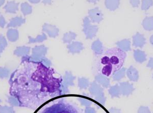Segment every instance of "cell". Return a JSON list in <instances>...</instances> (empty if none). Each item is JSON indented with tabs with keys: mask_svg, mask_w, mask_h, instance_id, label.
Wrapping results in <instances>:
<instances>
[{
	"mask_svg": "<svg viewBox=\"0 0 153 113\" xmlns=\"http://www.w3.org/2000/svg\"><path fill=\"white\" fill-rule=\"evenodd\" d=\"M62 78L40 62H25L11 75L9 94L19 106L35 110L60 95Z\"/></svg>",
	"mask_w": 153,
	"mask_h": 113,
	"instance_id": "1",
	"label": "cell"
},
{
	"mask_svg": "<svg viewBox=\"0 0 153 113\" xmlns=\"http://www.w3.org/2000/svg\"><path fill=\"white\" fill-rule=\"evenodd\" d=\"M104 54L108 56L110 63L113 67V73L114 74L123 66L127 54L122 49L117 47L108 49Z\"/></svg>",
	"mask_w": 153,
	"mask_h": 113,
	"instance_id": "2",
	"label": "cell"
},
{
	"mask_svg": "<svg viewBox=\"0 0 153 113\" xmlns=\"http://www.w3.org/2000/svg\"><path fill=\"white\" fill-rule=\"evenodd\" d=\"M42 113H83L76 106L68 101L61 100L44 109Z\"/></svg>",
	"mask_w": 153,
	"mask_h": 113,
	"instance_id": "3",
	"label": "cell"
},
{
	"mask_svg": "<svg viewBox=\"0 0 153 113\" xmlns=\"http://www.w3.org/2000/svg\"><path fill=\"white\" fill-rule=\"evenodd\" d=\"M98 69L100 73L107 78H109L114 74L112 66L106 54H103L100 58L98 63Z\"/></svg>",
	"mask_w": 153,
	"mask_h": 113,
	"instance_id": "4",
	"label": "cell"
},
{
	"mask_svg": "<svg viewBox=\"0 0 153 113\" xmlns=\"http://www.w3.org/2000/svg\"><path fill=\"white\" fill-rule=\"evenodd\" d=\"M143 27L145 30L152 31L153 30V17H146L143 21Z\"/></svg>",
	"mask_w": 153,
	"mask_h": 113,
	"instance_id": "5",
	"label": "cell"
},
{
	"mask_svg": "<svg viewBox=\"0 0 153 113\" xmlns=\"http://www.w3.org/2000/svg\"><path fill=\"white\" fill-rule=\"evenodd\" d=\"M135 54L136 59L137 62L143 63L146 60V55L144 52L137 50V51H135Z\"/></svg>",
	"mask_w": 153,
	"mask_h": 113,
	"instance_id": "6",
	"label": "cell"
},
{
	"mask_svg": "<svg viewBox=\"0 0 153 113\" xmlns=\"http://www.w3.org/2000/svg\"><path fill=\"white\" fill-rule=\"evenodd\" d=\"M136 37L138 41H137L136 45L138 47H143L146 44V39L143 35L140 34L139 33H137L136 35Z\"/></svg>",
	"mask_w": 153,
	"mask_h": 113,
	"instance_id": "7",
	"label": "cell"
},
{
	"mask_svg": "<svg viewBox=\"0 0 153 113\" xmlns=\"http://www.w3.org/2000/svg\"><path fill=\"white\" fill-rule=\"evenodd\" d=\"M153 5V0H143L141 9L143 10H147Z\"/></svg>",
	"mask_w": 153,
	"mask_h": 113,
	"instance_id": "8",
	"label": "cell"
},
{
	"mask_svg": "<svg viewBox=\"0 0 153 113\" xmlns=\"http://www.w3.org/2000/svg\"><path fill=\"white\" fill-rule=\"evenodd\" d=\"M138 113H151V112L148 107L142 106L139 109Z\"/></svg>",
	"mask_w": 153,
	"mask_h": 113,
	"instance_id": "9",
	"label": "cell"
},
{
	"mask_svg": "<svg viewBox=\"0 0 153 113\" xmlns=\"http://www.w3.org/2000/svg\"><path fill=\"white\" fill-rule=\"evenodd\" d=\"M147 67L149 68H151V69H153V57L151 58L150 59V60L148 62V65H147Z\"/></svg>",
	"mask_w": 153,
	"mask_h": 113,
	"instance_id": "10",
	"label": "cell"
},
{
	"mask_svg": "<svg viewBox=\"0 0 153 113\" xmlns=\"http://www.w3.org/2000/svg\"><path fill=\"white\" fill-rule=\"evenodd\" d=\"M131 3L134 7H137L139 5L140 0H131Z\"/></svg>",
	"mask_w": 153,
	"mask_h": 113,
	"instance_id": "11",
	"label": "cell"
},
{
	"mask_svg": "<svg viewBox=\"0 0 153 113\" xmlns=\"http://www.w3.org/2000/svg\"><path fill=\"white\" fill-rule=\"evenodd\" d=\"M150 42L153 45V35L151 37V38H150Z\"/></svg>",
	"mask_w": 153,
	"mask_h": 113,
	"instance_id": "12",
	"label": "cell"
},
{
	"mask_svg": "<svg viewBox=\"0 0 153 113\" xmlns=\"http://www.w3.org/2000/svg\"></svg>",
	"mask_w": 153,
	"mask_h": 113,
	"instance_id": "13",
	"label": "cell"
}]
</instances>
